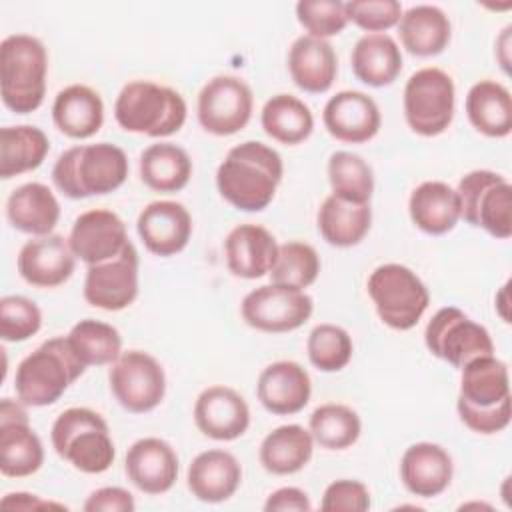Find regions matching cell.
<instances>
[{
    "mask_svg": "<svg viewBox=\"0 0 512 512\" xmlns=\"http://www.w3.org/2000/svg\"><path fill=\"white\" fill-rule=\"evenodd\" d=\"M282 156L268 144L246 140L228 150L216 170L220 196L242 212H260L276 196L282 182Z\"/></svg>",
    "mask_w": 512,
    "mask_h": 512,
    "instance_id": "1",
    "label": "cell"
},
{
    "mask_svg": "<svg viewBox=\"0 0 512 512\" xmlns=\"http://www.w3.org/2000/svg\"><path fill=\"white\" fill-rule=\"evenodd\" d=\"M456 410L466 428L476 434H498L512 418L508 366L494 354L474 358L460 368Z\"/></svg>",
    "mask_w": 512,
    "mask_h": 512,
    "instance_id": "2",
    "label": "cell"
},
{
    "mask_svg": "<svg viewBox=\"0 0 512 512\" xmlns=\"http://www.w3.org/2000/svg\"><path fill=\"white\" fill-rule=\"evenodd\" d=\"M128 178L126 152L110 142L80 144L64 150L52 168L54 186L72 200L104 196Z\"/></svg>",
    "mask_w": 512,
    "mask_h": 512,
    "instance_id": "3",
    "label": "cell"
},
{
    "mask_svg": "<svg viewBox=\"0 0 512 512\" xmlns=\"http://www.w3.org/2000/svg\"><path fill=\"white\" fill-rule=\"evenodd\" d=\"M188 116L186 100L170 86L152 80H132L122 86L114 102L118 126L132 134L166 138L176 134Z\"/></svg>",
    "mask_w": 512,
    "mask_h": 512,
    "instance_id": "4",
    "label": "cell"
},
{
    "mask_svg": "<svg viewBox=\"0 0 512 512\" xmlns=\"http://www.w3.org/2000/svg\"><path fill=\"white\" fill-rule=\"evenodd\" d=\"M84 370L86 366L76 358L66 336H54L20 360L14 390L26 406H50L62 398Z\"/></svg>",
    "mask_w": 512,
    "mask_h": 512,
    "instance_id": "5",
    "label": "cell"
},
{
    "mask_svg": "<svg viewBox=\"0 0 512 512\" xmlns=\"http://www.w3.org/2000/svg\"><path fill=\"white\" fill-rule=\"evenodd\" d=\"M48 52L32 34H10L0 42V96L8 110L30 114L46 96Z\"/></svg>",
    "mask_w": 512,
    "mask_h": 512,
    "instance_id": "6",
    "label": "cell"
},
{
    "mask_svg": "<svg viewBox=\"0 0 512 512\" xmlns=\"http://www.w3.org/2000/svg\"><path fill=\"white\" fill-rule=\"evenodd\" d=\"M50 440L54 452L84 474L106 472L116 458V448L106 420L90 408L74 406L58 414Z\"/></svg>",
    "mask_w": 512,
    "mask_h": 512,
    "instance_id": "7",
    "label": "cell"
},
{
    "mask_svg": "<svg viewBox=\"0 0 512 512\" xmlns=\"http://www.w3.org/2000/svg\"><path fill=\"white\" fill-rule=\"evenodd\" d=\"M378 318L392 330L414 328L430 304V292L420 276L404 264L376 266L366 282Z\"/></svg>",
    "mask_w": 512,
    "mask_h": 512,
    "instance_id": "8",
    "label": "cell"
},
{
    "mask_svg": "<svg viewBox=\"0 0 512 512\" xmlns=\"http://www.w3.org/2000/svg\"><path fill=\"white\" fill-rule=\"evenodd\" d=\"M404 118L412 132L432 138L448 130L456 110V88L448 72L436 66L416 70L402 94Z\"/></svg>",
    "mask_w": 512,
    "mask_h": 512,
    "instance_id": "9",
    "label": "cell"
},
{
    "mask_svg": "<svg viewBox=\"0 0 512 512\" xmlns=\"http://www.w3.org/2000/svg\"><path fill=\"white\" fill-rule=\"evenodd\" d=\"M460 218L498 240L512 236V186L492 170H472L458 182Z\"/></svg>",
    "mask_w": 512,
    "mask_h": 512,
    "instance_id": "10",
    "label": "cell"
},
{
    "mask_svg": "<svg viewBox=\"0 0 512 512\" xmlns=\"http://www.w3.org/2000/svg\"><path fill=\"white\" fill-rule=\"evenodd\" d=\"M424 344L432 356L458 370L474 358L494 354L490 332L456 306H444L428 320Z\"/></svg>",
    "mask_w": 512,
    "mask_h": 512,
    "instance_id": "11",
    "label": "cell"
},
{
    "mask_svg": "<svg viewBox=\"0 0 512 512\" xmlns=\"http://www.w3.org/2000/svg\"><path fill=\"white\" fill-rule=\"evenodd\" d=\"M110 392L116 402L132 414L154 410L166 394V374L162 364L148 352H122L108 370Z\"/></svg>",
    "mask_w": 512,
    "mask_h": 512,
    "instance_id": "12",
    "label": "cell"
},
{
    "mask_svg": "<svg viewBox=\"0 0 512 512\" xmlns=\"http://www.w3.org/2000/svg\"><path fill=\"white\" fill-rule=\"evenodd\" d=\"M252 110V88L232 74L210 78L198 94V122L214 136H232L246 128L252 118Z\"/></svg>",
    "mask_w": 512,
    "mask_h": 512,
    "instance_id": "13",
    "label": "cell"
},
{
    "mask_svg": "<svg viewBox=\"0 0 512 512\" xmlns=\"http://www.w3.org/2000/svg\"><path fill=\"white\" fill-rule=\"evenodd\" d=\"M314 312V300L304 290L266 284L250 290L242 304V320L260 332L282 334L306 324Z\"/></svg>",
    "mask_w": 512,
    "mask_h": 512,
    "instance_id": "14",
    "label": "cell"
},
{
    "mask_svg": "<svg viewBox=\"0 0 512 512\" xmlns=\"http://www.w3.org/2000/svg\"><path fill=\"white\" fill-rule=\"evenodd\" d=\"M44 464V446L28 422L26 404L12 398L0 402V472L24 478Z\"/></svg>",
    "mask_w": 512,
    "mask_h": 512,
    "instance_id": "15",
    "label": "cell"
},
{
    "mask_svg": "<svg viewBox=\"0 0 512 512\" xmlns=\"http://www.w3.org/2000/svg\"><path fill=\"white\" fill-rule=\"evenodd\" d=\"M138 268L140 258L132 242L116 258L88 266L82 288L84 300L106 312L128 308L138 296Z\"/></svg>",
    "mask_w": 512,
    "mask_h": 512,
    "instance_id": "16",
    "label": "cell"
},
{
    "mask_svg": "<svg viewBox=\"0 0 512 512\" xmlns=\"http://www.w3.org/2000/svg\"><path fill=\"white\" fill-rule=\"evenodd\" d=\"M68 242L74 256L92 266L116 258L130 244V238L116 212L92 208L74 220Z\"/></svg>",
    "mask_w": 512,
    "mask_h": 512,
    "instance_id": "17",
    "label": "cell"
},
{
    "mask_svg": "<svg viewBox=\"0 0 512 512\" xmlns=\"http://www.w3.org/2000/svg\"><path fill=\"white\" fill-rule=\"evenodd\" d=\"M322 122L332 138L344 144H364L378 134L382 116L376 100L366 92L342 90L324 104Z\"/></svg>",
    "mask_w": 512,
    "mask_h": 512,
    "instance_id": "18",
    "label": "cell"
},
{
    "mask_svg": "<svg viewBox=\"0 0 512 512\" xmlns=\"http://www.w3.org/2000/svg\"><path fill=\"white\" fill-rule=\"evenodd\" d=\"M136 230L148 252L168 258L188 246L192 216L180 202L154 200L138 214Z\"/></svg>",
    "mask_w": 512,
    "mask_h": 512,
    "instance_id": "19",
    "label": "cell"
},
{
    "mask_svg": "<svg viewBox=\"0 0 512 512\" xmlns=\"http://www.w3.org/2000/svg\"><path fill=\"white\" fill-rule=\"evenodd\" d=\"M196 428L220 442L240 438L250 426V408L240 392L230 386H208L194 402Z\"/></svg>",
    "mask_w": 512,
    "mask_h": 512,
    "instance_id": "20",
    "label": "cell"
},
{
    "mask_svg": "<svg viewBox=\"0 0 512 512\" xmlns=\"http://www.w3.org/2000/svg\"><path fill=\"white\" fill-rule=\"evenodd\" d=\"M18 274L36 288H56L64 284L74 268L76 256L68 238L60 234L34 236L18 252Z\"/></svg>",
    "mask_w": 512,
    "mask_h": 512,
    "instance_id": "21",
    "label": "cell"
},
{
    "mask_svg": "<svg viewBox=\"0 0 512 512\" xmlns=\"http://www.w3.org/2000/svg\"><path fill=\"white\" fill-rule=\"evenodd\" d=\"M178 454L162 438L148 436L136 440L124 458L128 480L144 494L156 496L168 492L178 478Z\"/></svg>",
    "mask_w": 512,
    "mask_h": 512,
    "instance_id": "22",
    "label": "cell"
},
{
    "mask_svg": "<svg viewBox=\"0 0 512 512\" xmlns=\"http://www.w3.org/2000/svg\"><path fill=\"white\" fill-rule=\"evenodd\" d=\"M256 396L270 414H298L306 408L312 396L310 374L294 360L272 362L258 376Z\"/></svg>",
    "mask_w": 512,
    "mask_h": 512,
    "instance_id": "23",
    "label": "cell"
},
{
    "mask_svg": "<svg viewBox=\"0 0 512 512\" xmlns=\"http://www.w3.org/2000/svg\"><path fill=\"white\" fill-rule=\"evenodd\" d=\"M454 476L452 456L434 442H416L400 458V480L404 488L418 498L442 494Z\"/></svg>",
    "mask_w": 512,
    "mask_h": 512,
    "instance_id": "24",
    "label": "cell"
},
{
    "mask_svg": "<svg viewBox=\"0 0 512 512\" xmlns=\"http://www.w3.org/2000/svg\"><path fill=\"white\" fill-rule=\"evenodd\" d=\"M278 242L270 230L258 224H238L224 240V254L228 270L244 280H256L270 274Z\"/></svg>",
    "mask_w": 512,
    "mask_h": 512,
    "instance_id": "25",
    "label": "cell"
},
{
    "mask_svg": "<svg viewBox=\"0 0 512 512\" xmlns=\"http://www.w3.org/2000/svg\"><path fill=\"white\" fill-rule=\"evenodd\" d=\"M242 482V466L234 454L212 448L200 452L188 466L186 484L200 502L218 504L234 496Z\"/></svg>",
    "mask_w": 512,
    "mask_h": 512,
    "instance_id": "26",
    "label": "cell"
},
{
    "mask_svg": "<svg viewBox=\"0 0 512 512\" xmlns=\"http://www.w3.org/2000/svg\"><path fill=\"white\" fill-rule=\"evenodd\" d=\"M288 72L292 82L308 94H324L338 74V58L328 40L298 36L288 50Z\"/></svg>",
    "mask_w": 512,
    "mask_h": 512,
    "instance_id": "27",
    "label": "cell"
},
{
    "mask_svg": "<svg viewBox=\"0 0 512 512\" xmlns=\"http://www.w3.org/2000/svg\"><path fill=\"white\" fill-rule=\"evenodd\" d=\"M408 214L418 230L430 236L448 234L460 220L458 192L446 182L426 180L412 190Z\"/></svg>",
    "mask_w": 512,
    "mask_h": 512,
    "instance_id": "28",
    "label": "cell"
},
{
    "mask_svg": "<svg viewBox=\"0 0 512 512\" xmlns=\"http://www.w3.org/2000/svg\"><path fill=\"white\" fill-rule=\"evenodd\" d=\"M52 120L64 136L86 140L104 124V102L90 86L70 84L56 94L52 104Z\"/></svg>",
    "mask_w": 512,
    "mask_h": 512,
    "instance_id": "29",
    "label": "cell"
},
{
    "mask_svg": "<svg viewBox=\"0 0 512 512\" xmlns=\"http://www.w3.org/2000/svg\"><path fill=\"white\" fill-rule=\"evenodd\" d=\"M398 36L406 52L418 58H432L446 50L452 36V24L446 12L432 4H416L402 12Z\"/></svg>",
    "mask_w": 512,
    "mask_h": 512,
    "instance_id": "30",
    "label": "cell"
},
{
    "mask_svg": "<svg viewBox=\"0 0 512 512\" xmlns=\"http://www.w3.org/2000/svg\"><path fill=\"white\" fill-rule=\"evenodd\" d=\"M6 218L24 234L48 236L60 220V204L46 184L26 182L8 196Z\"/></svg>",
    "mask_w": 512,
    "mask_h": 512,
    "instance_id": "31",
    "label": "cell"
},
{
    "mask_svg": "<svg viewBox=\"0 0 512 512\" xmlns=\"http://www.w3.org/2000/svg\"><path fill=\"white\" fill-rule=\"evenodd\" d=\"M350 64L354 76L372 86H390L402 72V52L396 40L386 34H364L352 48Z\"/></svg>",
    "mask_w": 512,
    "mask_h": 512,
    "instance_id": "32",
    "label": "cell"
},
{
    "mask_svg": "<svg viewBox=\"0 0 512 512\" xmlns=\"http://www.w3.org/2000/svg\"><path fill=\"white\" fill-rule=\"evenodd\" d=\"M470 124L488 138H506L512 132V96L496 80H480L470 86L464 102Z\"/></svg>",
    "mask_w": 512,
    "mask_h": 512,
    "instance_id": "33",
    "label": "cell"
},
{
    "mask_svg": "<svg viewBox=\"0 0 512 512\" xmlns=\"http://www.w3.org/2000/svg\"><path fill=\"white\" fill-rule=\"evenodd\" d=\"M314 454V438L300 424H284L268 432L260 444V464L274 476L300 472Z\"/></svg>",
    "mask_w": 512,
    "mask_h": 512,
    "instance_id": "34",
    "label": "cell"
},
{
    "mask_svg": "<svg viewBox=\"0 0 512 512\" xmlns=\"http://www.w3.org/2000/svg\"><path fill=\"white\" fill-rule=\"evenodd\" d=\"M320 236L336 248H350L364 240L372 226L370 204L342 200L334 194L326 196L316 216Z\"/></svg>",
    "mask_w": 512,
    "mask_h": 512,
    "instance_id": "35",
    "label": "cell"
},
{
    "mask_svg": "<svg viewBox=\"0 0 512 512\" xmlns=\"http://www.w3.org/2000/svg\"><path fill=\"white\" fill-rule=\"evenodd\" d=\"M140 178L154 192H180L192 176V160L188 152L172 142L150 144L140 154Z\"/></svg>",
    "mask_w": 512,
    "mask_h": 512,
    "instance_id": "36",
    "label": "cell"
},
{
    "mask_svg": "<svg viewBox=\"0 0 512 512\" xmlns=\"http://www.w3.org/2000/svg\"><path fill=\"white\" fill-rule=\"evenodd\" d=\"M50 150L48 136L42 128L20 124L0 130V178L8 180L42 166Z\"/></svg>",
    "mask_w": 512,
    "mask_h": 512,
    "instance_id": "37",
    "label": "cell"
},
{
    "mask_svg": "<svg viewBox=\"0 0 512 512\" xmlns=\"http://www.w3.org/2000/svg\"><path fill=\"white\" fill-rule=\"evenodd\" d=\"M262 130L276 142L296 146L314 130V114L300 98L292 94H276L262 106Z\"/></svg>",
    "mask_w": 512,
    "mask_h": 512,
    "instance_id": "38",
    "label": "cell"
},
{
    "mask_svg": "<svg viewBox=\"0 0 512 512\" xmlns=\"http://www.w3.org/2000/svg\"><path fill=\"white\" fill-rule=\"evenodd\" d=\"M66 340L84 366H106L122 354L120 332L102 320L84 318L76 322Z\"/></svg>",
    "mask_w": 512,
    "mask_h": 512,
    "instance_id": "39",
    "label": "cell"
},
{
    "mask_svg": "<svg viewBox=\"0 0 512 512\" xmlns=\"http://www.w3.org/2000/svg\"><path fill=\"white\" fill-rule=\"evenodd\" d=\"M308 430L316 444L326 450H346L360 438L362 420L346 404L328 402L318 406L308 420Z\"/></svg>",
    "mask_w": 512,
    "mask_h": 512,
    "instance_id": "40",
    "label": "cell"
},
{
    "mask_svg": "<svg viewBox=\"0 0 512 512\" xmlns=\"http://www.w3.org/2000/svg\"><path fill=\"white\" fill-rule=\"evenodd\" d=\"M328 182L332 194L358 204H370L374 192L372 166L358 154L338 150L328 158Z\"/></svg>",
    "mask_w": 512,
    "mask_h": 512,
    "instance_id": "41",
    "label": "cell"
},
{
    "mask_svg": "<svg viewBox=\"0 0 512 512\" xmlns=\"http://www.w3.org/2000/svg\"><path fill=\"white\" fill-rule=\"evenodd\" d=\"M320 274V256L314 246L290 240L278 246L276 262L270 270L272 284L304 290L316 282Z\"/></svg>",
    "mask_w": 512,
    "mask_h": 512,
    "instance_id": "42",
    "label": "cell"
},
{
    "mask_svg": "<svg viewBox=\"0 0 512 512\" xmlns=\"http://www.w3.org/2000/svg\"><path fill=\"white\" fill-rule=\"evenodd\" d=\"M306 352L310 364L320 372H340L352 360V336L342 326L318 324L308 334Z\"/></svg>",
    "mask_w": 512,
    "mask_h": 512,
    "instance_id": "43",
    "label": "cell"
},
{
    "mask_svg": "<svg viewBox=\"0 0 512 512\" xmlns=\"http://www.w3.org/2000/svg\"><path fill=\"white\" fill-rule=\"evenodd\" d=\"M40 328L42 312L34 300L20 294L0 300V336L4 342H24Z\"/></svg>",
    "mask_w": 512,
    "mask_h": 512,
    "instance_id": "44",
    "label": "cell"
},
{
    "mask_svg": "<svg viewBox=\"0 0 512 512\" xmlns=\"http://www.w3.org/2000/svg\"><path fill=\"white\" fill-rule=\"evenodd\" d=\"M296 18L308 36L320 40L338 36L348 26L346 2L340 0H300Z\"/></svg>",
    "mask_w": 512,
    "mask_h": 512,
    "instance_id": "45",
    "label": "cell"
},
{
    "mask_svg": "<svg viewBox=\"0 0 512 512\" xmlns=\"http://www.w3.org/2000/svg\"><path fill=\"white\" fill-rule=\"evenodd\" d=\"M348 22L366 30L368 34H380L398 26L402 16V4L396 0H352L346 2Z\"/></svg>",
    "mask_w": 512,
    "mask_h": 512,
    "instance_id": "46",
    "label": "cell"
},
{
    "mask_svg": "<svg viewBox=\"0 0 512 512\" xmlns=\"http://www.w3.org/2000/svg\"><path fill=\"white\" fill-rule=\"evenodd\" d=\"M370 490L360 480H334L322 494L324 512H366L370 508Z\"/></svg>",
    "mask_w": 512,
    "mask_h": 512,
    "instance_id": "47",
    "label": "cell"
},
{
    "mask_svg": "<svg viewBox=\"0 0 512 512\" xmlns=\"http://www.w3.org/2000/svg\"><path fill=\"white\" fill-rule=\"evenodd\" d=\"M86 512H132L136 508L134 496L120 486H104L94 490L84 506Z\"/></svg>",
    "mask_w": 512,
    "mask_h": 512,
    "instance_id": "48",
    "label": "cell"
},
{
    "mask_svg": "<svg viewBox=\"0 0 512 512\" xmlns=\"http://www.w3.org/2000/svg\"><path fill=\"white\" fill-rule=\"evenodd\" d=\"M266 512H310L312 502L308 494L296 486H284L274 490L266 502H264Z\"/></svg>",
    "mask_w": 512,
    "mask_h": 512,
    "instance_id": "49",
    "label": "cell"
},
{
    "mask_svg": "<svg viewBox=\"0 0 512 512\" xmlns=\"http://www.w3.org/2000/svg\"><path fill=\"white\" fill-rule=\"evenodd\" d=\"M2 508H16V510H36V508H64L62 504H54V502H46L40 500L36 494H26V492H10L2 498Z\"/></svg>",
    "mask_w": 512,
    "mask_h": 512,
    "instance_id": "50",
    "label": "cell"
},
{
    "mask_svg": "<svg viewBox=\"0 0 512 512\" xmlns=\"http://www.w3.org/2000/svg\"><path fill=\"white\" fill-rule=\"evenodd\" d=\"M510 26H506L504 30H502V34H500V38H498V42H496V56H498V60H500V66H502V70L508 74V56H506V52H508V46H510Z\"/></svg>",
    "mask_w": 512,
    "mask_h": 512,
    "instance_id": "51",
    "label": "cell"
},
{
    "mask_svg": "<svg viewBox=\"0 0 512 512\" xmlns=\"http://www.w3.org/2000/svg\"><path fill=\"white\" fill-rule=\"evenodd\" d=\"M508 282L500 288V292L496 294V310H498V314H500V318L504 320V322H510V314H508Z\"/></svg>",
    "mask_w": 512,
    "mask_h": 512,
    "instance_id": "52",
    "label": "cell"
}]
</instances>
